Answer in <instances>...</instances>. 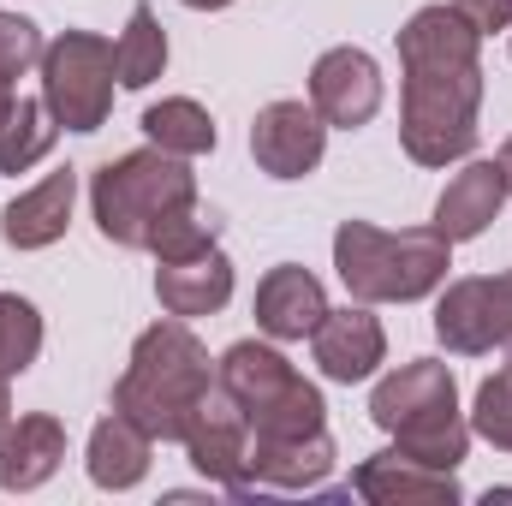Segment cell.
<instances>
[{
  "label": "cell",
  "instance_id": "6da1fadb",
  "mask_svg": "<svg viewBox=\"0 0 512 506\" xmlns=\"http://www.w3.org/2000/svg\"><path fill=\"white\" fill-rule=\"evenodd\" d=\"M483 36L453 6H423L399 30V72L405 108L399 143L417 167H447L477 149V108H483Z\"/></svg>",
  "mask_w": 512,
  "mask_h": 506
},
{
  "label": "cell",
  "instance_id": "7a4b0ae2",
  "mask_svg": "<svg viewBox=\"0 0 512 506\" xmlns=\"http://www.w3.org/2000/svg\"><path fill=\"white\" fill-rule=\"evenodd\" d=\"M209 387H215V370L203 340L185 322H155L137 334L126 376L114 381V411H126L155 441H185Z\"/></svg>",
  "mask_w": 512,
  "mask_h": 506
},
{
  "label": "cell",
  "instance_id": "3957f363",
  "mask_svg": "<svg viewBox=\"0 0 512 506\" xmlns=\"http://www.w3.org/2000/svg\"><path fill=\"white\" fill-rule=\"evenodd\" d=\"M370 417H376V429L393 435V447L411 453L417 465L459 471L465 453H471V423L459 417V381L435 358H411L393 376L376 381Z\"/></svg>",
  "mask_w": 512,
  "mask_h": 506
},
{
  "label": "cell",
  "instance_id": "277c9868",
  "mask_svg": "<svg viewBox=\"0 0 512 506\" xmlns=\"http://www.w3.org/2000/svg\"><path fill=\"white\" fill-rule=\"evenodd\" d=\"M447 239L435 227L387 233L370 221H340L334 233V268L358 304H417L447 280Z\"/></svg>",
  "mask_w": 512,
  "mask_h": 506
},
{
  "label": "cell",
  "instance_id": "5b68a950",
  "mask_svg": "<svg viewBox=\"0 0 512 506\" xmlns=\"http://www.w3.org/2000/svg\"><path fill=\"white\" fill-rule=\"evenodd\" d=\"M179 209H197V173L185 167V155H167L155 143L96 167V179H90V215H96L102 239H114L126 251H143L149 233Z\"/></svg>",
  "mask_w": 512,
  "mask_h": 506
},
{
  "label": "cell",
  "instance_id": "8992f818",
  "mask_svg": "<svg viewBox=\"0 0 512 506\" xmlns=\"http://www.w3.org/2000/svg\"><path fill=\"white\" fill-rule=\"evenodd\" d=\"M215 376H221V387L233 393V405L245 411L251 435H262V441L328 429L322 387L304 381L280 352H274V346H262V340H239V346H227V358H221Z\"/></svg>",
  "mask_w": 512,
  "mask_h": 506
},
{
  "label": "cell",
  "instance_id": "52a82bcc",
  "mask_svg": "<svg viewBox=\"0 0 512 506\" xmlns=\"http://www.w3.org/2000/svg\"><path fill=\"white\" fill-rule=\"evenodd\" d=\"M114 42L96 30H60L42 48V102L54 126L66 131H102L114 114Z\"/></svg>",
  "mask_w": 512,
  "mask_h": 506
},
{
  "label": "cell",
  "instance_id": "ba28073f",
  "mask_svg": "<svg viewBox=\"0 0 512 506\" xmlns=\"http://www.w3.org/2000/svg\"><path fill=\"white\" fill-rule=\"evenodd\" d=\"M435 334L459 358H483L512 334V268L495 280H453L435 304Z\"/></svg>",
  "mask_w": 512,
  "mask_h": 506
},
{
  "label": "cell",
  "instance_id": "9c48e42d",
  "mask_svg": "<svg viewBox=\"0 0 512 506\" xmlns=\"http://www.w3.org/2000/svg\"><path fill=\"white\" fill-rule=\"evenodd\" d=\"M310 108L340 131H358L382 114V66L364 48H328L310 66Z\"/></svg>",
  "mask_w": 512,
  "mask_h": 506
},
{
  "label": "cell",
  "instance_id": "30bf717a",
  "mask_svg": "<svg viewBox=\"0 0 512 506\" xmlns=\"http://www.w3.org/2000/svg\"><path fill=\"white\" fill-rule=\"evenodd\" d=\"M328 120L310 102H268L251 126V155L268 179H304L322 167Z\"/></svg>",
  "mask_w": 512,
  "mask_h": 506
},
{
  "label": "cell",
  "instance_id": "8fae6325",
  "mask_svg": "<svg viewBox=\"0 0 512 506\" xmlns=\"http://www.w3.org/2000/svg\"><path fill=\"white\" fill-rule=\"evenodd\" d=\"M185 453H191V465L209 477V483H221V489H233V495H245V453H251V423H245V411L233 405V393L221 387H209V399L197 405V417H191V429H185Z\"/></svg>",
  "mask_w": 512,
  "mask_h": 506
},
{
  "label": "cell",
  "instance_id": "7c38bea8",
  "mask_svg": "<svg viewBox=\"0 0 512 506\" xmlns=\"http://www.w3.org/2000/svg\"><path fill=\"white\" fill-rule=\"evenodd\" d=\"M310 352H316V364H322V376L328 381H364V376L382 370L387 334H382V322H376L364 304H352V310H328V316L316 322Z\"/></svg>",
  "mask_w": 512,
  "mask_h": 506
},
{
  "label": "cell",
  "instance_id": "4fadbf2b",
  "mask_svg": "<svg viewBox=\"0 0 512 506\" xmlns=\"http://www.w3.org/2000/svg\"><path fill=\"white\" fill-rule=\"evenodd\" d=\"M352 489L370 506H453L459 501V483L453 471H435V465H417L411 453L387 447L376 459H364L352 471Z\"/></svg>",
  "mask_w": 512,
  "mask_h": 506
},
{
  "label": "cell",
  "instance_id": "5bb4252c",
  "mask_svg": "<svg viewBox=\"0 0 512 506\" xmlns=\"http://www.w3.org/2000/svg\"><path fill=\"white\" fill-rule=\"evenodd\" d=\"M322 316H328V292H322V280L310 268L280 262V268L262 274V286H256V328L268 340H310Z\"/></svg>",
  "mask_w": 512,
  "mask_h": 506
},
{
  "label": "cell",
  "instance_id": "9a60e30c",
  "mask_svg": "<svg viewBox=\"0 0 512 506\" xmlns=\"http://www.w3.org/2000/svg\"><path fill=\"white\" fill-rule=\"evenodd\" d=\"M507 173H501V161H465L453 179H447V191H441V203H435V233L447 239V245H465V239H477V233H489V221L501 215V203H507Z\"/></svg>",
  "mask_w": 512,
  "mask_h": 506
},
{
  "label": "cell",
  "instance_id": "2e32d148",
  "mask_svg": "<svg viewBox=\"0 0 512 506\" xmlns=\"http://www.w3.org/2000/svg\"><path fill=\"white\" fill-rule=\"evenodd\" d=\"M334 471V441L328 429L316 435H280V441H262L251 435V453H245V495L256 489H316L328 483Z\"/></svg>",
  "mask_w": 512,
  "mask_h": 506
},
{
  "label": "cell",
  "instance_id": "e0dca14e",
  "mask_svg": "<svg viewBox=\"0 0 512 506\" xmlns=\"http://www.w3.org/2000/svg\"><path fill=\"white\" fill-rule=\"evenodd\" d=\"M72 197H78V173H72V167L48 173L42 185L18 191V197L0 209V239H6L12 251H42V245L66 239V227H72Z\"/></svg>",
  "mask_w": 512,
  "mask_h": 506
},
{
  "label": "cell",
  "instance_id": "ac0fdd59",
  "mask_svg": "<svg viewBox=\"0 0 512 506\" xmlns=\"http://www.w3.org/2000/svg\"><path fill=\"white\" fill-rule=\"evenodd\" d=\"M66 459V423L48 417V411H30L18 423H6L0 435V489L24 495V489H42Z\"/></svg>",
  "mask_w": 512,
  "mask_h": 506
},
{
  "label": "cell",
  "instance_id": "d6986e66",
  "mask_svg": "<svg viewBox=\"0 0 512 506\" xmlns=\"http://www.w3.org/2000/svg\"><path fill=\"white\" fill-rule=\"evenodd\" d=\"M155 298L167 316H215L233 298V262L227 251H197L185 262H161L155 268Z\"/></svg>",
  "mask_w": 512,
  "mask_h": 506
},
{
  "label": "cell",
  "instance_id": "ffe728a7",
  "mask_svg": "<svg viewBox=\"0 0 512 506\" xmlns=\"http://www.w3.org/2000/svg\"><path fill=\"white\" fill-rule=\"evenodd\" d=\"M149 459H155V435L137 429L126 411H108L90 435V483L96 489H137L149 477Z\"/></svg>",
  "mask_w": 512,
  "mask_h": 506
},
{
  "label": "cell",
  "instance_id": "44dd1931",
  "mask_svg": "<svg viewBox=\"0 0 512 506\" xmlns=\"http://www.w3.org/2000/svg\"><path fill=\"white\" fill-rule=\"evenodd\" d=\"M143 131H149L155 149L185 155V161L215 149V120H209V108L191 102V96H167V102H155V108L143 114Z\"/></svg>",
  "mask_w": 512,
  "mask_h": 506
},
{
  "label": "cell",
  "instance_id": "7402d4cb",
  "mask_svg": "<svg viewBox=\"0 0 512 506\" xmlns=\"http://www.w3.org/2000/svg\"><path fill=\"white\" fill-rule=\"evenodd\" d=\"M114 72H120V84H126V90H149V84L167 72V36H161V24H155V6H149V0H137V6H131L126 36L114 42Z\"/></svg>",
  "mask_w": 512,
  "mask_h": 506
},
{
  "label": "cell",
  "instance_id": "603a6c76",
  "mask_svg": "<svg viewBox=\"0 0 512 506\" xmlns=\"http://www.w3.org/2000/svg\"><path fill=\"white\" fill-rule=\"evenodd\" d=\"M54 114H48V102H24L18 96V108H12V120L0 126V173H30L48 149H54Z\"/></svg>",
  "mask_w": 512,
  "mask_h": 506
},
{
  "label": "cell",
  "instance_id": "cb8c5ba5",
  "mask_svg": "<svg viewBox=\"0 0 512 506\" xmlns=\"http://www.w3.org/2000/svg\"><path fill=\"white\" fill-rule=\"evenodd\" d=\"M42 352V316L30 298L0 292V376H24Z\"/></svg>",
  "mask_w": 512,
  "mask_h": 506
},
{
  "label": "cell",
  "instance_id": "d4e9b609",
  "mask_svg": "<svg viewBox=\"0 0 512 506\" xmlns=\"http://www.w3.org/2000/svg\"><path fill=\"white\" fill-rule=\"evenodd\" d=\"M215 215H197V209H179V215H167L155 233H149V245L143 251L155 256V262H185V256H197V251H209L215 245Z\"/></svg>",
  "mask_w": 512,
  "mask_h": 506
},
{
  "label": "cell",
  "instance_id": "484cf974",
  "mask_svg": "<svg viewBox=\"0 0 512 506\" xmlns=\"http://www.w3.org/2000/svg\"><path fill=\"white\" fill-rule=\"evenodd\" d=\"M471 429L483 441H495L501 453H512V364L477 387V411H471Z\"/></svg>",
  "mask_w": 512,
  "mask_h": 506
},
{
  "label": "cell",
  "instance_id": "4316f807",
  "mask_svg": "<svg viewBox=\"0 0 512 506\" xmlns=\"http://www.w3.org/2000/svg\"><path fill=\"white\" fill-rule=\"evenodd\" d=\"M42 30L30 24V18H18V12H0V78L12 84V78H24L30 66H42Z\"/></svg>",
  "mask_w": 512,
  "mask_h": 506
},
{
  "label": "cell",
  "instance_id": "83f0119b",
  "mask_svg": "<svg viewBox=\"0 0 512 506\" xmlns=\"http://www.w3.org/2000/svg\"><path fill=\"white\" fill-rule=\"evenodd\" d=\"M453 12L477 30V36H495V30H512V0H453Z\"/></svg>",
  "mask_w": 512,
  "mask_h": 506
},
{
  "label": "cell",
  "instance_id": "f1b7e54d",
  "mask_svg": "<svg viewBox=\"0 0 512 506\" xmlns=\"http://www.w3.org/2000/svg\"><path fill=\"white\" fill-rule=\"evenodd\" d=\"M12 108H18V96H12V84H6V78H0V126H6V120H12Z\"/></svg>",
  "mask_w": 512,
  "mask_h": 506
},
{
  "label": "cell",
  "instance_id": "f546056e",
  "mask_svg": "<svg viewBox=\"0 0 512 506\" xmlns=\"http://www.w3.org/2000/svg\"><path fill=\"white\" fill-rule=\"evenodd\" d=\"M6 381L12 376H0V435H6V423H12V393H6Z\"/></svg>",
  "mask_w": 512,
  "mask_h": 506
},
{
  "label": "cell",
  "instance_id": "4dcf8cb0",
  "mask_svg": "<svg viewBox=\"0 0 512 506\" xmlns=\"http://www.w3.org/2000/svg\"><path fill=\"white\" fill-rule=\"evenodd\" d=\"M495 161H501V173H507V191H512V137L501 143V155H495Z\"/></svg>",
  "mask_w": 512,
  "mask_h": 506
},
{
  "label": "cell",
  "instance_id": "1f68e13d",
  "mask_svg": "<svg viewBox=\"0 0 512 506\" xmlns=\"http://www.w3.org/2000/svg\"><path fill=\"white\" fill-rule=\"evenodd\" d=\"M185 6H197V12H215V6H233V0H185Z\"/></svg>",
  "mask_w": 512,
  "mask_h": 506
},
{
  "label": "cell",
  "instance_id": "d6a6232c",
  "mask_svg": "<svg viewBox=\"0 0 512 506\" xmlns=\"http://www.w3.org/2000/svg\"><path fill=\"white\" fill-rule=\"evenodd\" d=\"M507 364H512V334H507Z\"/></svg>",
  "mask_w": 512,
  "mask_h": 506
}]
</instances>
